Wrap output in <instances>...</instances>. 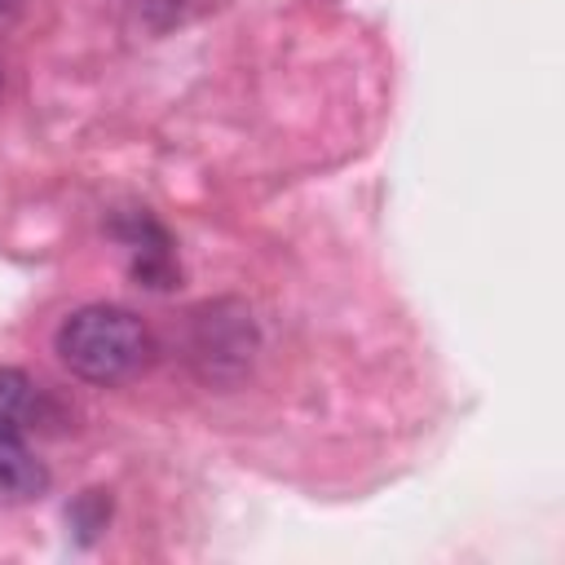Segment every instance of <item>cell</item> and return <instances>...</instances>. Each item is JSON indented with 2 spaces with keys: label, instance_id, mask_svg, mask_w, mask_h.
Instances as JSON below:
<instances>
[{
  "label": "cell",
  "instance_id": "obj_3",
  "mask_svg": "<svg viewBox=\"0 0 565 565\" xmlns=\"http://www.w3.org/2000/svg\"><path fill=\"white\" fill-rule=\"evenodd\" d=\"M115 234H119V243L132 252V274H137L146 287H172L168 234H163L146 212H132V216L115 221Z\"/></svg>",
  "mask_w": 565,
  "mask_h": 565
},
{
  "label": "cell",
  "instance_id": "obj_2",
  "mask_svg": "<svg viewBox=\"0 0 565 565\" xmlns=\"http://www.w3.org/2000/svg\"><path fill=\"white\" fill-rule=\"evenodd\" d=\"M49 490V468L26 446L13 419H0V508L31 503Z\"/></svg>",
  "mask_w": 565,
  "mask_h": 565
},
{
  "label": "cell",
  "instance_id": "obj_1",
  "mask_svg": "<svg viewBox=\"0 0 565 565\" xmlns=\"http://www.w3.org/2000/svg\"><path fill=\"white\" fill-rule=\"evenodd\" d=\"M53 349L62 366L88 384H124L154 358L150 327L119 305H84L71 318H62Z\"/></svg>",
  "mask_w": 565,
  "mask_h": 565
}]
</instances>
